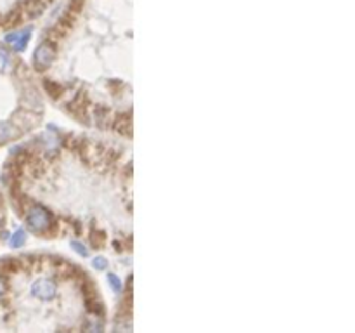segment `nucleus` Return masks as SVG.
<instances>
[{
	"label": "nucleus",
	"instance_id": "nucleus-1",
	"mask_svg": "<svg viewBox=\"0 0 355 333\" xmlns=\"http://www.w3.org/2000/svg\"><path fill=\"white\" fill-rule=\"evenodd\" d=\"M57 281L54 278H39V280L33 281L31 292L37 298L40 300H52L57 295Z\"/></svg>",
	"mask_w": 355,
	"mask_h": 333
},
{
	"label": "nucleus",
	"instance_id": "nucleus-2",
	"mask_svg": "<svg viewBox=\"0 0 355 333\" xmlns=\"http://www.w3.org/2000/svg\"><path fill=\"white\" fill-rule=\"evenodd\" d=\"M26 224L33 233H44L50 224L49 212L44 208H40V206H33L26 216Z\"/></svg>",
	"mask_w": 355,
	"mask_h": 333
},
{
	"label": "nucleus",
	"instance_id": "nucleus-3",
	"mask_svg": "<svg viewBox=\"0 0 355 333\" xmlns=\"http://www.w3.org/2000/svg\"><path fill=\"white\" fill-rule=\"evenodd\" d=\"M29 35H31V29L28 28L24 32H12L9 35H6V42H9L16 50H24L29 40Z\"/></svg>",
	"mask_w": 355,
	"mask_h": 333
},
{
	"label": "nucleus",
	"instance_id": "nucleus-4",
	"mask_svg": "<svg viewBox=\"0 0 355 333\" xmlns=\"http://www.w3.org/2000/svg\"><path fill=\"white\" fill-rule=\"evenodd\" d=\"M52 61V49L47 44H42L35 50V66L39 68H47Z\"/></svg>",
	"mask_w": 355,
	"mask_h": 333
},
{
	"label": "nucleus",
	"instance_id": "nucleus-5",
	"mask_svg": "<svg viewBox=\"0 0 355 333\" xmlns=\"http://www.w3.org/2000/svg\"><path fill=\"white\" fill-rule=\"evenodd\" d=\"M24 239H26V234H24L23 231H18V233H16V234L11 238V247H14V248L23 247Z\"/></svg>",
	"mask_w": 355,
	"mask_h": 333
},
{
	"label": "nucleus",
	"instance_id": "nucleus-6",
	"mask_svg": "<svg viewBox=\"0 0 355 333\" xmlns=\"http://www.w3.org/2000/svg\"><path fill=\"white\" fill-rule=\"evenodd\" d=\"M11 136H14V130L11 129V125L0 124V139H9Z\"/></svg>",
	"mask_w": 355,
	"mask_h": 333
},
{
	"label": "nucleus",
	"instance_id": "nucleus-7",
	"mask_svg": "<svg viewBox=\"0 0 355 333\" xmlns=\"http://www.w3.org/2000/svg\"><path fill=\"white\" fill-rule=\"evenodd\" d=\"M108 281H109V285L115 288V292H121V281L118 280L115 275H109L108 276Z\"/></svg>",
	"mask_w": 355,
	"mask_h": 333
},
{
	"label": "nucleus",
	"instance_id": "nucleus-8",
	"mask_svg": "<svg viewBox=\"0 0 355 333\" xmlns=\"http://www.w3.org/2000/svg\"><path fill=\"white\" fill-rule=\"evenodd\" d=\"M106 265H108V262H106V259H103V257H95V259H94V267L95 269H106Z\"/></svg>",
	"mask_w": 355,
	"mask_h": 333
},
{
	"label": "nucleus",
	"instance_id": "nucleus-9",
	"mask_svg": "<svg viewBox=\"0 0 355 333\" xmlns=\"http://www.w3.org/2000/svg\"><path fill=\"white\" fill-rule=\"evenodd\" d=\"M0 63H2V66H6L9 63V56H7V52L4 49H0Z\"/></svg>",
	"mask_w": 355,
	"mask_h": 333
},
{
	"label": "nucleus",
	"instance_id": "nucleus-10",
	"mask_svg": "<svg viewBox=\"0 0 355 333\" xmlns=\"http://www.w3.org/2000/svg\"><path fill=\"white\" fill-rule=\"evenodd\" d=\"M73 248H77V250L80 252V254H82L83 257L85 255H88V252H87V248L83 247V245H80V243H77V241H73Z\"/></svg>",
	"mask_w": 355,
	"mask_h": 333
},
{
	"label": "nucleus",
	"instance_id": "nucleus-11",
	"mask_svg": "<svg viewBox=\"0 0 355 333\" xmlns=\"http://www.w3.org/2000/svg\"><path fill=\"white\" fill-rule=\"evenodd\" d=\"M4 292H6V285H4V281L0 280V295H2Z\"/></svg>",
	"mask_w": 355,
	"mask_h": 333
}]
</instances>
